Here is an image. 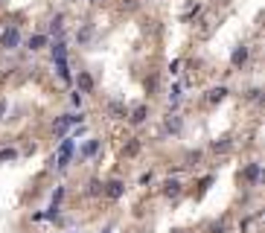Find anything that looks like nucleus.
<instances>
[{
    "label": "nucleus",
    "mask_w": 265,
    "mask_h": 233,
    "mask_svg": "<svg viewBox=\"0 0 265 233\" xmlns=\"http://www.w3.org/2000/svg\"><path fill=\"white\" fill-rule=\"evenodd\" d=\"M79 123H85V117H82V114H64V117H58V120H55V125H53V128H55V134H58V137H64V134L70 131V125H79Z\"/></svg>",
    "instance_id": "1"
},
{
    "label": "nucleus",
    "mask_w": 265,
    "mask_h": 233,
    "mask_svg": "<svg viewBox=\"0 0 265 233\" xmlns=\"http://www.w3.org/2000/svg\"><path fill=\"white\" fill-rule=\"evenodd\" d=\"M73 143H76L73 137H64V140H61V146H58V152H55V166H58V169H64L67 161L73 158Z\"/></svg>",
    "instance_id": "2"
},
{
    "label": "nucleus",
    "mask_w": 265,
    "mask_h": 233,
    "mask_svg": "<svg viewBox=\"0 0 265 233\" xmlns=\"http://www.w3.org/2000/svg\"><path fill=\"white\" fill-rule=\"evenodd\" d=\"M18 44H20V29L12 23V26H9V29L0 35V47H3V50H15Z\"/></svg>",
    "instance_id": "3"
},
{
    "label": "nucleus",
    "mask_w": 265,
    "mask_h": 233,
    "mask_svg": "<svg viewBox=\"0 0 265 233\" xmlns=\"http://www.w3.org/2000/svg\"><path fill=\"white\" fill-rule=\"evenodd\" d=\"M76 85H79V93H90V90H93V79H90V73L79 70V76H76Z\"/></svg>",
    "instance_id": "4"
},
{
    "label": "nucleus",
    "mask_w": 265,
    "mask_h": 233,
    "mask_svg": "<svg viewBox=\"0 0 265 233\" xmlns=\"http://www.w3.org/2000/svg\"><path fill=\"white\" fill-rule=\"evenodd\" d=\"M99 152V140L96 137H90V140H85V146L79 149V158H93Z\"/></svg>",
    "instance_id": "5"
},
{
    "label": "nucleus",
    "mask_w": 265,
    "mask_h": 233,
    "mask_svg": "<svg viewBox=\"0 0 265 233\" xmlns=\"http://www.w3.org/2000/svg\"><path fill=\"white\" fill-rule=\"evenodd\" d=\"M230 61H233V67H242L245 61H248V47L242 44V47H236L233 50V55H230Z\"/></svg>",
    "instance_id": "6"
},
{
    "label": "nucleus",
    "mask_w": 265,
    "mask_h": 233,
    "mask_svg": "<svg viewBox=\"0 0 265 233\" xmlns=\"http://www.w3.org/2000/svg\"><path fill=\"white\" fill-rule=\"evenodd\" d=\"M181 96H184V85H181V82H175V85L169 88V105H172V108H178Z\"/></svg>",
    "instance_id": "7"
},
{
    "label": "nucleus",
    "mask_w": 265,
    "mask_h": 233,
    "mask_svg": "<svg viewBox=\"0 0 265 233\" xmlns=\"http://www.w3.org/2000/svg\"><path fill=\"white\" fill-rule=\"evenodd\" d=\"M47 41H50L47 35H29V50H32V53H38V50H44V47H47Z\"/></svg>",
    "instance_id": "8"
},
{
    "label": "nucleus",
    "mask_w": 265,
    "mask_h": 233,
    "mask_svg": "<svg viewBox=\"0 0 265 233\" xmlns=\"http://www.w3.org/2000/svg\"><path fill=\"white\" fill-rule=\"evenodd\" d=\"M225 96H228V88H225V85H219V88H213V90L207 93V102H213V105H216V102H222Z\"/></svg>",
    "instance_id": "9"
},
{
    "label": "nucleus",
    "mask_w": 265,
    "mask_h": 233,
    "mask_svg": "<svg viewBox=\"0 0 265 233\" xmlns=\"http://www.w3.org/2000/svg\"><path fill=\"white\" fill-rule=\"evenodd\" d=\"M178 193H181V184H178V181H172V178H169V181H166V184H163V196H166V198H175V196H178Z\"/></svg>",
    "instance_id": "10"
},
{
    "label": "nucleus",
    "mask_w": 265,
    "mask_h": 233,
    "mask_svg": "<svg viewBox=\"0 0 265 233\" xmlns=\"http://www.w3.org/2000/svg\"><path fill=\"white\" fill-rule=\"evenodd\" d=\"M105 193H108V196H111V198H120V196H123V193H125V184H123V181H111V184H108V190H105Z\"/></svg>",
    "instance_id": "11"
},
{
    "label": "nucleus",
    "mask_w": 265,
    "mask_h": 233,
    "mask_svg": "<svg viewBox=\"0 0 265 233\" xmlns=\"http://www.w3.org/2000/svg\"><path fill=\"white\" fill-rule=\"evenodd\" d=\"M50 32H53L55 38H61V32H64V18H61V15H55V18H53V23H50Z\"/></svg>",
    "instance_id": "12"
},
{
    "label": "nucleus",
    "mask_w": 265,
    "mask_h": 233,
    "mask_svg": "<svg viewBox=\"0 0 265 233\" xmlns=\"http://www.w3.org/2000/svg\"><path fill=\"white\" fill-rule=\"evenodd\" d=\"M146 114H149V108H146V105H137V108L131 111V123H134V125H137V123H143V120H146Z\"/></svg>",
    "instance_id": "13"
},
{
    "label": "nucleus",
    "mask_w": 265,
    "mask_h": 233,
    "mask_svg": "<svg viewBox=\"0 0 265 233\" xmlns=\"http://www.w3.org/2000/svg\"><path fill=\"white\" fill-rule=\"evenodd\" d=\"M181 125H184V120H181V117H178V114H172V117H169V120H166V128H169V131H172V134H178V131H181Z\"/></svg>",
    "instance_id": "14"
},
{
    "label": "nucleus",
    "mask_w": 265,
    "mask_h": 233,
    "mask_svg": "<svg viewBox=\"0 0 265 233\" xmlns=\"http://www.w3.org/2000/svg\"><path fill=\"white\" fill-rule=\"evenodd\" d=\"M245 178H248L251 184H260V163H251V166L245 169Z\"/></svg>",
    "instance_id": "15"
},
{
    "label": "nucleus",
    "mask_w": 265,
    "mask_h": 233,
    "mask_svg": "<svg viewBox=\"0 0 265 233\" xmlns=\"http://www.w3.org/2000/svg\"><path fill=\"white\" fill-rule=\"evenodd\" d=\"M90 35H93V26H90V23H85V26H82V32H79L76 38H79V44H85V41H90Z\"/></svg>",
    "instance_id": "16"
},
{
    "label": "nucleus",
    "mask_w": 265,
    "mask_h": 233,
    "mask_svg": "<svg viewBox=\"0 0 265 233\" xmlns=\"http://www.w3.org/2000/svg\"><path fill=\"white\" fill-rule=\"evenodd\" d=\"M61 198H64V187H55V193H53V201H50V204H53V207H58V204H61Z\"/></svg>",
    "instance_id": "17"
},
{
    "label": "nucleus",
    "mask_w": 265,
    "mask_h": 233,
    "mask_svg": "<svg viewBox=\"0 0 265 233\" xmlns=\"http://www.w3.org/2000/svg\"><path fill=\"white\" fill-rule=\"evenodd\" d=\"M15 158H18L15 149H0V161H15Z\"/></svg>",
    "instance_id": "18"
},
{
    "label": "nucleus",
    "mask_w": 265,
    "mask_h": 233,
    "mask_svg": "<svg viewBox=\"0 0 265 233\" xmlns=\"http://www.w3.org/2000/svg\"><path fill=\"white\" fill-rule=\"evenodd\" d=\"M198 9H201V3H193V6H190V9L184 12V20H190L193 15H198Z\"/></svg>",
    "instance_id": "19"
},
{
    "label": "nucleus",
    "mask_w": 265,
    "mask_h": 233,
    "mask_svg": "<svg viewBox=\"0 0 265 233\" xmlns=\"http://www.w3.org/2000/svg\"><path fill=\"white\" fill-rule=\"evenodd\" d=\"M111 111H114L117 117H125V105H123V102H111Z\"/></svg>",
    "instance_id": "20"
},
{
    "label": "nucleus",
    "mask_w": 265,
    "mask_h": 233,
    "mask_svg": "<svg viewBox=\"0 0 265 233\" xmlns=\"http://www.w3.org/2000/svg\"><path fill=\"white\" fill-rule=\"evenodd\" d=\"M213 149H216V152H225V149H230V143H228V140H216Z\"/></svg>",
    "instance_id": "21"
},
{
    "label": "nucleus",
    "mask_w": 265,
    "mask_h": 233,
    "mask_svg": "<svg viewBox=\"0 0 265 233\" xmlns=\"http://www.w3.org/2000/svg\"><path fill=\"white\" fill-rule=\"evenodd\" d=\"M90 196H96V193H102V184L99 181H90V190H88Z\"/></svg>",
    "instance_id": "22"
},
{
    "label": "nucleus",
    "mask_w": 265,
    "mask_h": 233,
    "mask_svg": "<svg viewBox=\"0 0 265 233\" xmlns=\"http://www.w3.org/2000/svg\"><path fill=\"white\" fill-rule=\"evenodd\" d=\"M3 114H6V102L0 99V120H3Z\"/></svg>",
    "instance_id": "23"
},
{
    "label": "nucleus",
    "mask_w": 265,
    "mask_h": 233,
    "mask_svg": "<svg viewBox=\"0 0 265 233\" xmlns=\"http://www.w3.org/2000/svg\"><path fill=\"white\" fill-rule=\"evenodd\" d=\"M90 3H99V0H90Z\"/></svg>",
    "instance_id": "24"
},
{
    "label": "nucleus",
    "mask_w": 265,
    "mask_h": 233,
    "mask_svg": "<svg viewBox=\"0 0 265 233\" xmlns=\"http://www.w3.org/2000/svg\"><path fill=\"white\" fill-rule=\"evenodd\" d=\"M108 233H111V231H108Z\"/></svg>",
    "instance_id": "25"
}]
</instances>
